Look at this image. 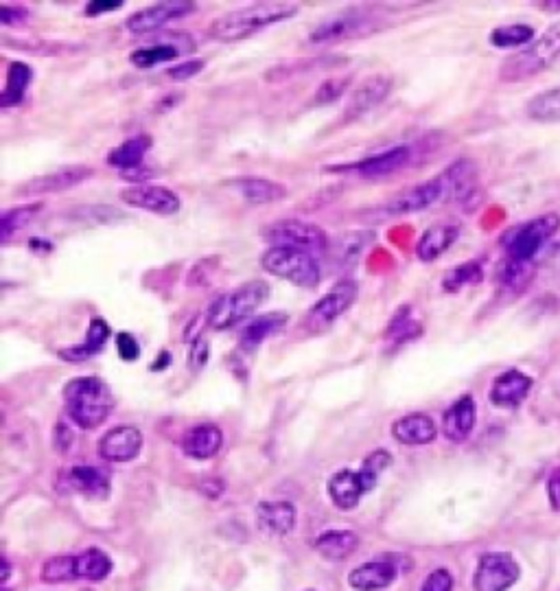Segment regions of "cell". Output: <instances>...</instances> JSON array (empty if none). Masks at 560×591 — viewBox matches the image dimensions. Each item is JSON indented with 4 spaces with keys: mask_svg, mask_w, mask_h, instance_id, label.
Returning a JSON list of instances; mask_svg holds the SVG:
<instances>
[{
    "mask_svg": "<svg viewBox=\"0 0 560 591\" xmlns=\"http://www.w3.org/2000/svg\"><path fill=\"white\" fill-rule=\"evenodd\" d=\"M295 14H298V7L292 3H257L217 18L210 24L209 35L217 42H238L272 24L294 18Z\"/></svg>",
    "mask_w": 560,
    "mask_h": 591,
    "instance_id": "obj_1",
    "label": "cell"
},
{
    "mask_svg": "<svg viewBox=\"0 0 560 591\" xmlns=\"http://www.w3.org/2000/svg\"><path fill=\"white\" fill-rule=\"evenodd\" d=\"M66 408L70 418L81 429H97L110 417L114 408V397L106 381L98 377H77L64 388Z\"/></svg>",
    "mask_w": 560,
    "mask_h": 591,
    "instance_id": "obj_2",
    "label": "cell"
},
{
    "mask_svg": "<svg viewBox=\"0 0 560 591\" xmlns=\"http://www.w3.org/2000/svg\"><path fill=\"white\" fill-rule=\"evenodd\" d=\"M392 455L387 451L377 449L366 458L361 471H337L329 480V495L333 504L341 511H350L359 504L361 497L370 492L377 486L383 471L390 469Z\"/></svg>",
    "mask_w": 560,
    "mask_h": 591,
    "instance_id": "obj_3",
    "label": "cell"
},
{
    "mask_svg": "<svg viewBox=\"0 0 560 591\" xmlns=\"http://www.w3.org/2000/svg\"><path fill=\"white\" fill-rule=\"evenodd\" d=\"M269 298V285L266 281H250L238 285L215 300L209 309V326L215 331H226L241 324L247 315L261 307Z\"/></svg>",
    "mask_w": 560,
    "mask_h": 591,
    "instance_id": "obj_4",
    "label": "cell"
},
{
    "mask_svg": "<svg viewBox=\"0 0 560 591\" xmlns=\"http://www.w3.org/2000/svg\"><path fill=\"white\" fill-rule=\"evenodd\" d=\"M560 57V23L552 24L541 38L517 55L508 57L501 66L499 77L504 81H521L538 75Z\"/></svg>",
    "mask_w": 560,
    "mask_h": 591,
    "instance_id": "obj_5",
    "label": "cell"
},
{
    "mask_svg": "<svg viewBox=\"0 0 560 591\" xmlns=\"http://www.w3.org/2000/svg\"><path fill=\"white\" fill-rule=\"evenodd\" d=\"M261 266L266 272L298 287H315L320 283V266L313 254L294 248L272 246L263 252Z\"/></svg>",
    "mask_w": 560,
    "mask_h": 591,
    "instance_id": "obj_6",
    "label": "cell"
},
{
    "mask_svg": "<svg viewBox=\"0 0 560 591\" xmlns=\"http://www.w3.org/2000/svg\"><path fill=\"white\" fill-rule=\"evenodd\" d=\"M261 235L272 246L294 248V250H303L309 254L324 252L329 248V237L324 235L322 228L311 224V221L280 220L263 228Z\"/></svg>",
    "mask_w": 560,
    "mask_h": 591,
    "instance_id": "obj_7",
    "label": "cell"
},
{
    "mask_svg": "<svg viewBox=\"0 0 560 591\" xmlns=\"http://www.w3.org/2000/svg\"><path fill=\"white\" fill-rule=\"evenodd\" d=\"M375 29H378L375 12L352 7L349 12H340L331 15V18H326L324 23H320L318 27L311 31L309 40L313 44H331L341 42V40L359 38V35L372 33Z\"/></svg>",
    "mask_w": 560,
    "mask_h": 591,
    "instance_id": "obj_8",
    "label": "cell"
},
{
    "mask_svg": "<svg viewBox=\"0 0 560 591\" xmlns=\"http://www.w3.org/2000/svg\"><path fill=\"white\" fill-rule=\"evenodd\" d=\"M560 228V215L556 212H547V215L537 217V220L527 221L512 235L508 237L506 248L510 254V261H523L530 263L532 257L543 248V243L552 239Z\"/></svg>",
    "mask_w": 560,
    "mask_h": 591,
    "instance_id": "obj_9",
    "label": "cell"
},
{
    "mask_svg": "<svg viewBox=\"0 0 560 591\" xmlns=\"http://www.w3.org/2000/svg\"><path fill=\"white\" fill-rule=\"evenodd\" d=\"M357 294H359V289H357V283L350 281V278L333 285L331 292L309 309L307 318H304V326L311 331L329 329L335 320H340L355 305Z\"/></svg>",
    "mask_w": 560,
    "mask_h": 591,
    "instance_id": "obj_10",
    "label": "cell"
},
{
    "mask_svg": "<svg viewBox=\"0 0 560 591\" xmlns=\"http://www.w3.org/2000/svg\"><path fill=\"white\" fill-rule=\"evenodd\" d=\"M447 197V186H444L443 175L440 178L427 180V183L412 186V189L403 191V193L394 195L386 204L378 209V212L386 217H401V215H414V212L432 209L440 200Z\"/></svg>",
    "mask_w": 560,
    "mask_h": 591,
    "instance_id": "obj_11",
    "label": "cell"
},
{
    "mask_svg": "<svg viewBox=\"0 0 560 591\" xmlns=\"http://www.w3.org/2000/svg\"><path fill=\"white\" fill-rule=\"evenodd\" d=\"M518 580V565L510 554L492 552L480 558L475 572V591H506Z\"/></svg>",
    "mask_w": 560,
    "mask_h": 591,
    "instance_id": "obj_12",
    "label": "cell"
},
{
    "mask_svg": "<svg viewBox=\"0 0 560 591\" xmlns=\"http://www.w3.org/2000/svg\"><path fill=\"white\" fill-rule=\"evenodd\" d=\"M195 9H197L195 3H184V0H178V3H158V5H152V7L143 9V12L129 15L126 20V29L136 35L154 33V31L167 27V24L173 23V20L193 14Z\"/></svg>",
    "mask_w": 560,
    "mask_h": 591,
    "instance_id": "obj_13",
    "label": "cell"
},
{
    "mask_svg": "<svg viewBox=\"0 0 560 591\" xmlns=\"http://www.w3.org/2000/svg\"><path fill=\"white\" fill-rule=\"evenodd\" d=\"M121 200L127 206L134 209L149 211L154 215H175L182 206L180 197L167 186H149V184H136L132 189L121 191Z\"/></svg>",
    "mask_w": 560,
    "mask_h": 591,
    "instance_id": "obj_14",
    "label": "cell"
},
{
    "mask_svg": "<svg viewBox=\"0 0 560 591\" xmlns=\"http://www.w3.org/2000/svg\"><path fill=\"white\" fill-rule=\"evenodd\" d=\"M412 155L414 152L409 145H397V147L366 155V158L357 160L352 164H341V167H335V171H357V174L368 175V178H378V175H390L394 171L407 167Z\"/></svg>",
    "mask_w": 560,
    "mask_h": 591,
    "instance_id": "obj_15",
    "label": "cell"
},
{
    "mask_svg": "<svg viewBox=\"0 0 560 591\" xmlns=\"http://www.w3.org/2000/svg\"><path fill=\"white\" fill-rule=\"evenodd\" d=\"M143 449V434L132 425H121L114 427L98 440V454L107 463H129Z\"/></svg>",
    "mask_w": 560,
    "mask_h": 591,
    "instance_id": "obj_16",
    "label": "cell"
},
{
    "mask_svg": "<svg viewBox=\"0 0 560 591\" xmlns=\"http://www.w3.org/2000/svg\"><path fill=\"white\" fill-rule=\"evenodd\" d=\"M392 90V80L386 75H375L368 77L366 81H361L359 86L355 88V92L350 95L349 106L344 110L346 121H355V118H361L364 114L375 110L377 106H381L386 101L387 95Z\"/></svg>",
    "mask_w": 560,
    "mask_h": 591,
    "instance_id": "obj_17",
    "label": "cell"
},
{
    "mask_svg": "<svg viewBox=\"0 0 560 591\" xmlns=\"http://www.w3.org/2000/svg\"><path fill=\"white\" fill-rule=\"evenodd\" d=\"M88 178H92V169L81 167V164H75V167L57 169V171H51V174H46V175H40V178L29 180L27 184L20 186V193L23 195L60 193V191H69V189H72V186L81 184Z\"/></svg>",
    "mask_w": 560,
    "mask_h": 591,
    "instance_id": "obj_18",
    "label": "cell"
},
{
    "mask_svg": "<svg viewBox=\"0 0 560 591\" xmlns=\"http://www.w3.org/2000/svg\"><path fill=\"white\" fill-rule=\"evenodd\" d=\"M195 49V40L186 33H175L169 42H160L154 46H143L129 55V61L138 69H152L155 64H164V61H173L175 57Z\"/></svg>",
    "mask_w": 560,
    "mask_h": 591,
    "instance_id": "obj_19",
    "label": "cell"
},
{
    "mask_svg": "<svg viewBox=\"0 0 560 591\" xmlns=\"http://www.w3.org/2000/svg\"><path fill=\"white\" fill-rule=\"evenodd\" d=\"M475 418H477V406L473 401V397L458 399V401L451 406L443 417V432L444 436L453 443H462L471 436L475 427Z\"/></svg>",
    "mask_w": 560,
    "mask_h": 591,
    "instance_id": "obj_20",
    "label": "cell"
},
{
    "mask_svg": "<svg viewBox=\"0 0 560 591\" xmlns=\"http://www.w3.org/2000/svg\"><path fill=\"white\" fill-rule=\"evenodd\" d=\"M532 388V380L518 371H508L497 377L490 388V401L497 408H517L527 397Z\"/></svg>",
    "mask_w": 560,
    "mask_h": 591,
    "instance_id": "obj_21",
    "label": "cell"
},
{
    "mask_svg": "<svg viewBox=\"0 0 560 591\" xmlns=\"http://www.w3.org/2000/svg\"><path fill=\"white\" fill-rule=\"evenodd\" d=\"M258 528L267 535H289L295 526V508L289 502H261L257 508Z\"/></svg>",
    "mask_w": 560,
    "mask_h": 591,
    "instance_id": "obj_22",
    "label": "cell"
},
{
    "mask_svg": "<svg viewBox=\"0 0 560 591\" xmlns=\"http://www.w3.org/2000/svg\"><path fill=\"white\" fill-rule=\"evenodd\" d=\"M435 425L427 414H407L392 425V436L401 445H429L435 438Z\"/></svg>",
    "mask_w": 560,
    "mask_h": 591,
    "instance_id": "obj_23",
    "label": "cell"
},
{
    "mask_svg": "<svg viewBox=\"0 0 560 591\" xmlns=\"http://www.w3.org/2000/svg\"><path fill=\"white\" fill-rule=\"evenodd\" d=\"M221 445H224V434L212 423L197 425L182 440V449L186 451V455L197 460H209L212 455H217Z\"/></svg>",
    "mask_w": 560,
    "mask_h": 591,
    "instance_id": "obj_24",
    "label": "cell"
},
{
    "mask_svg": "<svg viewBox=\"0 0 560 591\" xmlns=\"http://www.w3.org/2000/svg\"><path fill=\"white\" fill-rule=\"evenodd\" d=\"M232 189L237 191L247 204L261 206V204H274L287 197V189L283 184L272 183L267 178H238L230 183Z\"/></svg>",
    "mask_w": 560,
    "mask_h": 591,
    "instance_id": "obj_25",
    "label": "cell"
},
{
    "mask_svg": "<svg viewBox=\"0 0 560 591\" xmlns=\"http://www.w3.org/2000/svg\"><path fill=\"white\" fill-rule=\"evenodd\" d=\"M460 237V226L455 224H438L427 228L420 237V241L416 243V254L420 261L432 263L440 254H444L453 246L455 239Z\"/></svg>",
    "mask_w": 560,
    "mask_h": 591,
    "instance_id": "obj_26",
    "label": "cell"
},
{
    "mask_svg": "<svg viewBox=\"0 0 560 591\" xmlns=\"http://www.w3.org/2000/svg\"><path fill=\"white\" fill-rule=\"evenodd\" d=\"M397 578V568L392 561H375L359 565L349 577V585L357 591H378L390 587Z\"/></svg>",
    "mask_w": 560,
    "mask_h": 591,
    "instance_id": "obj_27",
    "label": "cell"
},
{
    "mask_svg": "<svg viewBox=\"0 0 560 591\" xmlns=\"http://www.w3.org/2000/svg\"><path fill=\"white\" fill-rule=\"evenodd\" d=\"M107 338H110V324L103 318H92L90 326H88V335L84 344L70 346V349H61L60 357L66 361H84L95 357L97 352L103 351Z\"/></svg>",
    "mask_w": 560,
    "mask_h": 591,
    "instance_id": "obj_28",
    "label": "cell"
},
{
    "mask_svg": "<svg viewBox=\"0 0 560 591\" xmlns=\"http://www.w3.org/2000/svg\"><path fill=\"white\" fill-rule=\"evenodd\" d=\"M287 323L289 315L280 314V311H274V314H266L261 315V318L252 320V323L246 326V331H243L241 346L246 351H254L258 344H263V342L272 338V335H276L278 331H283Z\"/></svg>",
    "mask_w": 560,
    "mask_h": 591,
    "instance_id": "obj_29",
    "label": "cell"
},
{
    "mask_svg": "<svg viewBox=\"0 0 560 591\" xmlns=\"http://www.w3.org/2000/svg\"><path fill=\"white\" fill-rule=\"evenodd\" d=\"M70 491L81 492L88 497H106L110 491V480L97 466H72L66 474Z\"/></svg>",
    "mask_w": 560,
    "mask_h": 591,
    "instance_id": "obj_30",
    "label": "cell"
},
{
    "mask_svg": "<svg viewBox=\"0 0 560 591\" xmlns=\"http://www.w3.org/2000/svg\"><path fill=\"white\" fill-rule=\"evenodd\" d=\"M149 149H152V136H147V134H138V136L129 138V141L114 147L112 152L107 154V163L121 171L138 169L140 163H143L145 154H147Z\"/></svg>",
    "mask_w": 560,
    "mask_h": 591,
    "instance_id": "obj_31",
    "label": "cell"
},
{
    "mask_svg": "<svg viewBox=\"0 0 560 591\" xmlns=\"http://www.w3.org/2000/svg\"><path fill=\"white\" fill-rule=\"evenodd\" d=\"M444 186H447V197L453 200H464L466 195L475 191L477 180V167L471 160H458L455 164L443 174Z\"/></svg>",
    "mask_w": 560,
    "mask_h": 591,
    "instance_id": "obj_32",
    "label": "cell"
},
{
    "mask_svg": "<svg viewBox=\"0 0 560 591\" xmlns=\"http://www.w3.org/2000/svg\"><path fill=\"white\" fill-rule=\"evenodd\" d=\"M357 548H359V537L349 530L324 532V535L315 541V549H318L324 558H329V561H344Z\"/></svg>",
    "mask_w": 560,
    "mask_h": 591,
    "instance_id": "obj_33",
    "label": "cell"
},
{
    "mask_svg": "<svg viewBox=\"0 0 560 591\" xmlns=\"http://www.w3.org/2000/svg\"><path fill=\"white\" fill-rule=\"evenodd\" d=\"M31 77H33V70L24 61H12L7 69V84H5L3 95H0V106L12 108L23 103L24 92H27L31 84Z\"/></svg>",
    "mask_w": 560,
    "mask_h": 591,
    "instance_id": "obj_34",
    "label": "cell"
},
{
    "mask_svg": "<svg viewBox=\"0 0 560 591\" xmlns=\"http://www.w3.org/2000/svg\"><path fill=\"white\" fill-rule=\"evenodd\" d=\"M112 572V561L106 552H101L98 548H90L86 552L77 554V577L92 580V583H98V580L107 578Z\"/></svg>",
    "mask_w": 560,
    "mask_h": 591,
    "instance_id": "obj_35",
    "label": "cell"
},
{
    "mask_svg": "<svg viewBox=\"0 0 560 591\" xmlns=\"http://www.w3.org/2000/svg\"><path fill=\"white\" fill-rule=\"evenodd\" d=\"M527 117L538 123H560V88L546 90L530 98Z\"/></svg>",
    "mask_w": 560,
    "mask_h": 591,
    "instance_id": "obj_36",
    "label": "cell"
},
{
    "mask_svg": "<svg viewBox=\"0 0 560 591\" xmlns=\"http://www.w3.org/2000/svg\"><path fill=\"white\" fill-rule=\"evenodd\" d=\"M40 211H42V204L18 206V209L5 211L3 217H0V239L7 243L15 232L27 228L33 221V217H38Z\"/></svg>",
    "mask_w": 560,
    "mask_h": 591,
    "instance_id": "obj_37",
    "label": "cell"
},
{
    "mask_svg": "<svg viewBox=\"0 0 560 591\" xmlns=\"http://www.w3.org/2000/svg\"><path fill=\"white\" fill-rule=\"evenodd\" d=\"M79 578L77 577V557L70 554H60V557L49 558L42 568V580L44 583H69V580Z\"/></svg>",
    "mask_w": 560,
    "mask_h": 591,
    "instance_id": "obj_38",
    "label": "cell"
},
{
    "mask_svg": "<svg viewBox=\"0 0 560 591\" xmlns=\"http://www.w3.org/2000/svg\"><path fill=\"white\" fill-rule=\"evenodd\" d=\"M534 38V29L527 24H510L499 27L490 33V44L497 49H515V46L527 44Z\"/></svg>",
    "mask_w": 560,
    "mask_h": 591,
    "instance_id": "obj_39",
    "label": "cell"
},
{
    "mask_svg": "<svg viewBox=\"0 0 560 591\" xmlns=\"http://www.w3.org/2000/svg\"><path fill=\"white\" fill-rule=\"evenodd\" d=\"M481 277H484V272H481L480 263L471 261V263H464V266L449 269L447 277H444L443 281V287L447 289V292H458V289H462L464 285L480 283Z\"/></svg>",
    "mask_w": 560,
    "mask_h": 591,
    "instance_id": "obj_40",
    "label": "cell"
},
{
    "mask_svg": "<svg viewBox=\"0 0 560 591\" xmlns=\"http://www.w3.org/2000/svg\"><path fill=\"white\" fill-rule=\"evenodd\" d=\"M346 88H349V80H346V77H341V80H326L324 84L318 88V92H315L313 101L318 103V106H329V103L341 98Z\"/></svg>",
    "mask_w": 560,
    "mask_h": 591,
    "instance_id": "obj_41",
    "label": "cell"
},
{
    "mask_svg": "<svg viewBox=\"0 0 560 591\" xmlns=\"http://www.w3.org/2000/svg\"><path fill=\"white\" fill-rule=\"evenodd\" d=\"M453 589V578L447 569H435V572L429 574V578L425 580L423 589L420 591H451Z\"/></svg>",
    "mask_w": 560,
    "mask_h": 591,
    "instance_id": "obj_42",
    "label": "cell"
},
{
    "mask_svg": "<svg viewBox=\"0 0 560 591\" xmlns=\"http://www.w3.org/2000/svg\"><path fill=\"white\" fill-rule=\"evenodd\" d=\"M117 346H118V355L123 357L126 361H136L140 355V346L136 338L132 333H121L117 338Z\"/></svg>",
    "mask_w": 560,
    "mask_h": 591,
    "instance_id": "obj_43",
    "label": "cell"
},
{
    "mask_svg": "<svg viewBox=\"0 0 560 591\" xmlns=\"http://www.w3.org/2000/svg\"><path fill=\"white\" fill-rule=\"evenodd\" d=\"M201 69H204V60L184 61V64L169 69L167 75L173 77V80H191V77H195L197 72H201Z\"/></svg>",
    "mask_w": 560,
    "mask_h": 591,
    "instance_id": "obj_44",
    "label": "cell"
},
{
    "mask_svg": "<svg viewBox=\"0 0 560 591\" xmlns=\"http://www.w3.org/2000/svg\"><path fill=\"white\" fill-rule=\"evenodd\" d=\"M123 7V0H92V3L86 5V15H103V14H112L117 9Z\"/></svg>",
    "mask_w": 560,
    "mask_h": 591,
    "instance_id": "obj_45",
    "label": "cell"
},
{
    "mask_svg": "<svg viewBox=\"0 0 560 591\" xmlns=\"http://www.w3.org/2000/svg\"><path fill=\"white\" fill-rule=\"evenodd\" d=\"M24 18H27V9L12 7V5H3V7H0V23H3L5 27L20 24Z\"/></svg>",
    "mask_w": 560,
    "mask_h": 591,
    "instance_id": "obj_46",
    "label": "cell"
},
{
    "mask_svg": "<svg viewBox=\"0 0 560 591\" xmlns=\"http://www.w3.org/2000/svg\"><path fill=\"white\" fill-rule=\"evenodd\" d=\"M547 495H549V504H552L554 511L560 512V469L554 471L552 478L547 482Z\"/></svg>",
    "mask_w": 560,
    "mask_h": 591,
    "instance_id": "obj_47",
    "label": "cell"
},
{
    "mask_svg": "<svg viewBox=\"0 0 560 591\" xmlns=\"http://www.w3.org/2000/svg\"><path fill=\"white\" fill-rule=\"evenodd\" d=\"M206 360H209V349H206V342H197L193 344V355H191V366H204Z\"/></svg>",
    "mask_w": 560,
    "mask_h": 591,
    "instance_id": "obj_48",
    "label": "cell"
},
{
    "mask_svg": "<svg viewBox=\"0 0 560 591\" xmlns=\"http://www.w3.org/2000/svg\"><path fill=\"white\" fill-rule=\"evenodd\" d=\"M55 443H57V447H60L61 451H64V449H69V445H72V432H70L69 427H66L64 423H60V425H57Z\"/></svg>",
    "mask_w": 560,
    "mask_h": 591,
    "instance_id": "obj_49",
    "label": "cell"
},
{
    "mask_svg": "<svg viewBox=\"0 0 560 591\" xmlns=\"http://www.w3.org/2000/svg\"><path fill=\"white\" fill-rule=\"evenodd\" d=\"M9 572H12V569H9L7 558H3V583H7L9 580Z\"/></svg>",
    "mask_w": 560,
    "mask_h": 591,
    "instance_id": "obj_50",
    "label": "cell"
},
{
    "mask_svg": "<svg viewBox=\"0 0 560 591\" xmlns=\"http://www.w3.org/2000/svg\"><path fill=\"white\" fill-rule=\"evenodd\" d=\"M543 9H560V0H552V3H543Z\"/></svg>",
    "mask_w": 560,
    "mask_h": 591,
    "instance_id": "obj_51",
    "label": "cell"
}]
</instances>
